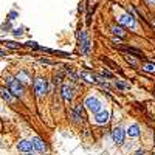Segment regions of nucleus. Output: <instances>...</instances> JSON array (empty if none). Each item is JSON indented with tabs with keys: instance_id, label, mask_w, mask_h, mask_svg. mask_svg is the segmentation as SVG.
I'll list each match as a JSON object with an SVG mask.
<instances>
[{
	"instance_id": "1",
	"label": "nucleus",
	"mask_w": 155,
	"mask_h": 155,
	"mask_svg": "<svg viewBox=\"0 0 155 155\" xmlns=\"http://www.w3.org/2000/svg\"><path fill=\"white\" fill-rule=\"evenodd\" d=\"M5 81H6V88L12 93V96H16L17 99L23 98V95H25V87L16 79L14 74H9V73L5 74Z\"/></svg>"
},
{
	"instance_id": "2",
	"label": "nucleus",
	"mask_w": 155,
	"mask_h": 155,
	"mask_svg": "<svg viewBox=\"0 0 155 155\" xmlns=\"http://www.w3.org/2000/svg\"><path fill=\"white\" fill-rule=\"evenodd\" d=\"M78 41H79V48H81V53L84 56H88L93 51V44H92V41H90L88 33L85 30L78 31Z\"/></svg>"
},
{
	"instance_id": "3",
	"label": "nucleus",
	"mask_w": 155,
	"mask_h": 155,
	"mask_svg": "<svg viewBox=\"0 0 155 155\" xmlns=\"http://www.w3.org/2000/svg\"><path fill=\"white\" fill-rule=\"evenodd\" d=\"M33 90H34V96L37 99H42L47 96L48 90H50V85H48V81L45 78H36L33 81Z\"/></svg>"
},
{
	"instance_id": "4",
	"label": "nucleus",
	"mask_w": 155,
	"mask_h": 155,
	"mask_svg": "<svg viewBox=\"0 0 155 155\" xmlns=\"http://www.w3.org/2000/svg\"><path fill=\"white\" fill-rule=\"evenodd\" d=\"M82 106H84L88 112H92L93 115L99 113L101 110H104L101 99H99L98 96H95V95H90V96H87V98L84 99V104H82Z\"/></svg>"
},
{
	"instance_id": "5",
	"label": "nucleus",
	"mask_w": 155,
	"mask_h": 155,
	"mask_svg": "<svg viewBox=\"0 0 155 155\" xmlns=\"http://www.w3.org/2000/svg\"><path fill=\"white\" fill-rule=\"evenodd\" d=\"M118 25H121L123 28H137V19L134 14H130V11L123 12L121 16H118Z\"/></svg>"
},
{
	"instance_id": "6",
	"label": "nucleus",
	"mask_w": 155,
	"mask_h": 155,
	"mask_svg": "<svg viewBox=\"0 0 155 155\" xmlns=\"http://www.w3.org/2000/svg\"><path fill=\"white\" fill-rule=\"evenodd\" d=\"M70 116H71V121H73V123H76V124H82V123L85 121L84 106H81V104H74V106L71 107Z\"/></svg>"
},
{
	"instance_id": "7",
	"label": "nucleus",
	"mask_w": 155,
	"mask_h": 155,
	"mask_svg": "<svg viewBox=\"0 0 155 155\" xmlns=\"http://www.w3.org/2000/svg\"><path fill=\"white\" fill-rule=\"evenodd\" d=\"M14 76H16V79H17L23 87H25V85H31L33 81H34V79H33V74H31V71H30L28 68H20Z\"/></svg>"
},
{
	"instance_id": "8",
	"label": "nucleus",
	"mask_w": 155,
	"mask_h": 155,
	"mask_svg": "<svg viewBox=\"0 0 155 155\" xmlns=\"http://www.w3.org/2000/svg\"><path fill=\"white\" fill-rule=\"evenodd\" d=\"M61 96L64 101H67V102H71L73 98H74V87L71 82H64L61 85Z\"/></svg>"
},
{
	"instance_id": "9",
	"label": "nucleus",
	"mask_w": 155,
	"mask_h": 155,
	"mask_svg": "<svg viewBox=\"0 0 155 155\" xmlns=\"http://www.w3.org/2000/svg\"><path fill=\"white\" fill-rule=\"evenodd\" d=\"M112 140L115 144L118 146H123L124 144V140H126V130L121 127V126H116L112 129Z\"/></svg>"
},
{
	"instance_id": "10",
	"label": "nucleus",
	"mask_w": 155,
	"mask_h": 155,
	"mask_svg": "<svg viewBox=\"0 0 155 155\" xmlns=\"http://www.w3.org/2000/svg\"><path fill=\"white\" fill-rule=\"evenodd\" d=\"M16 149L22 153H33V150H34L30 140H19L16 144Z\"/></svg>"
},
{
	"instance_id": "11",
	"label": "nucleus",
	"mask_w": 155,
	"mask_h": 155,
	"mask_svg": "<svg viewBox=\"0 0 155 155\" xmlns=\"http://www.w3.org/2000/svg\"><path fill=\"white\" fill-rule=\"evenodd\" d=\"M31 144H33V149L36 150V152H45L47 150V143H45V141L41 138V137H33L31 140Z\"/></svg>"
},
{
	"instance_id": "12",
	"label": "nucleus",
	"mask_w": 155,
	"mask_h": 155,
	"mask_svg": "<svg viewBox=\"0 0 155 155\" xmlns=\"http://www.w3.org/2000/svg\"><path fill=\"white\" fill-rule=\"evenodd\" d=\"M0 98H2L5 102H9V104H14V102L17 101V98L12 96V93L6 87H0Z\"/></svg>"
},
{
	"instance_id": "13",
	"label": "nucleus",
	"mask_w": 155,
	"mask_h": 155,
	"mask_svg": "<svg viewBox=\"0 0 155 155\" xmlns=\"http://www.w3.org/2000/svg\"><path fill=\"white\" fill-rule=\"evenodd\" d=\"M121 51H123L124 54L134 56V58H137V59H141V58H144L143 51H141V50H137V48H132V47H121Z\"/></svg>"
},
{
	"instance_id": "14",
	"label": "nucleus",
	"mask_w": 155,
	"mask_h": 155,
	"mask_svg": "<svg viewBox=\"0 0 155 155\" xmlns=\"http://www.w3.org/2000/svg\"><path fill=\"white\" fill-rule=\"evenodd\" d=\"M110 120V113L107 110H101L99 113L95 115V123L96 124H107Z\"/></svg>"
},
{
	"instance_id": "15",
	"label": "nucleus",
	"mask_w": 155,
	"mask_h": 155,
	"mask_svg": "<svg viewBox=\"0 0 155 155\" xmlns=\"http://www.w3.org/2000/svg\"><path fill=\"white\" fill-rule=\"evenodd\" d=\"M110 31L113 33V37H120V39H124V37H126V30L121 27V25H118V23L112 25Z\"/></svg>"
},
{
	"instance_id": "16",
	"label": "nucleus",
	"mask_w": 155,
	"mask_h": 155,
	"mask_svg": "<svg viewBox=\"0 0 155 155\" xmlns=\"http://www.w3.org/2000/svg\"><path fill=\"white\" fill-rule=\"evenodd\" d=\"M79 76H81V79H82L84 82H87V84H96L95 73H92V71L84 70V71H81V73H79Z\"/></svg>"
},
{
	"instance_id": "17",
	"label": "nucleus",
	"mask_w": 155,
	"mask_h": 155,
	"mask_svg": "<svg viewBox=\"0 0 155 155\" xmlns=\"http://www.w3.org/2000/svg\"><path fill=\"white\" fill-rule=\"evenodd\" d=\"M126 135H127V137H130V138H137V137H140V126H138L137 123L130 124V126L127 127V130H126Z\"/></svg>"
},
{
	"instance_id": "18",
	"label": "nucleus",
	"mask_w": 155,
	"mask_h": 155,
	"mask_svg": "<svg viewBox=\"0 0 155 155\" xmlns=\"http://www.w3.org/2000/svg\"><path fill=\"white\" fill-rule=\"evenodd\" d=\"M141 70L147 74H155V62H144L141 64Z\"/></svg>"
},
{
	"instance_id": "19",
	"label": "nucleus",
	"mask_w": 155,
	"mask_h": 155,
	"mask_svg": "<svg viewBox=\"0 0 155 155\" xmlns=\"http://www.w3.org/2000/svg\"><path fill=\"white\" fill-rule=\"evenodd\" d=\"M124 59H126V62L129 64V65H130L132 68H137L138 67V59L137 58H134V56H129V54H124Z\"/></svg>"
},
{
	"instance_id": "20",
	"label": "nucleus",
	"mask_w": 155,
	"mask_h": 155,
	"mask_svg": "<svg viewBox=\"0 0 155 155\" xmlns=\"http://www.w3.org/2000/svg\"><path fill=\"white\" fill-rule=\"evenodd\" d=\"M64 78H65V71L59 70V71L54 74V84H61V82L64 81Z\"/></svg>"
},
{
	"instance_id": "21",
	"label": "nucleus",
	"mask_w": 155,
	"mask_h": 155,
	"mask_svg": "<svg viewBox=\"0 0 155 155\" xmlns=\"http://www.w3.org/2000/svg\"><path fill=\"white\" fill-rule=\"evenodd\" d=\"M113 85H115L116 88H118V90H126V88L130 87L129 84H126V82H123V81H115V82H113Z\"/></svg>"
},
{
	"instance_id": "22",
	"label": "nucleus",
	"mask_w": 155,
	"mask_h": 155,
	"mask_svg": "<svg viewBox=\"0 0 155 155\" xmlns=\"http://www.w3.org/2000/svg\"><path fill=\"white\" fill-rule=\"evenodd\" d=\"M102 76H104V78H106V79H112V78H113V73H112L110 70H107V68H104V70H102Z\"/></svg>"
},
{
	"instance_id": "23",
	"label": "nucleus",
	"mask_w": 155,
	"mask_h": 155,
	"mask_svg": "<svg viewBox=\"0 0 155 155\" xmlns=\"http://www.w3.org/2000/svg\"><path fill=\"white\" fill-rule=\"evenodd\" d=\"M16 17H19V12H16V11H11L9 14H8V22L16 20Z\"/></svg>"
},
{
	"instance_id": "24",
	"label": "nucleus",
	"mask_w": 155,
	"mask_h": 155,
	"mask_svg": "<svg viewBox=\"0 0 155 155\" xmlns=\"http://www.w3.org/2000/svg\"><path fill=\"white\" fill-rule=\"evenodd\" d=\"M12 34H14L16 37H17V36H22V34H23V28H22V27H20V28H14V30H12Z\"/></svg>"
},
{
	"instance_id": "25",
	"label": "nucleus",
	"mask_w": 155,
	"mask_h": 155,
	"mask_svg": "<svg viewBox=\"0 0 155 155\" xmlns=\"http://www.w3.org/2000/svg\"><path fill=\"white\" fill-rule=\"evenodd\" d=\"M6 47H9V48H14V50L20 48V45H19V44H14V42H6Z\"/></svg>"
},
{
	"instance_id": "26",
	"label": "nucleus",
	"mask_w": 155,
	"mask_h": 155,
	"mask_svg": "<svg viewBox=\"0 0 155 155\" xmlns=\"http://www.w3.org/2000/svg\"><path fill=\"white\" fill-rule=\"evenodd\" d=\"M112 42L116 44V45H121V44H123V39H120V37H112Z\"/></svg>"
},
{
	"instance_id": "27",
	"label": "nucleus",
	"mask_w": 155,
	"mask_h": 155,
	"mask_svg": "<svg viewBox=\"0 0 155 155\" xmlns=\"http://www.w3.org/2000/svg\"><path fill=\"white\" fill-rule=\"evenodd\" d=\"M146 153H147V152H146L144 149H138V150H137L134 155H146Z\"/></svg>"
},
{
	"instance_id": "28",
	"label": "nucleus",
	"mask_w": 155,
	"mask_h": 155,
	"mask_svg": "<svg viewBox=\"0 0 155 155\" xmlns=\"http://www.w3.org/2000/svg\"><path fill=\"white\" fill-rule=\"evenodd\" d=\"M39 62H41V64H47V65H50V64H53L50 59H39Z\"/></svg>"
},
{
	"instance_id": "29",
	"label": "nucleus",
	"mask_w": 155,
	"mask_h": 155,
	"mask_svg": "<svg viewBox=\"0 0 155 155\" xmlns=\"http://www.w3.org/2000/svg\"><path fill=\"white\" fill-rule=\"evenodd\" d=\"M146 3L150 5V6H153V5H155V0H146Z\"/></svg>"
},
{
	"instance_id": "30",
	"label": "nucleus",
	"mask_w": 155,
	"mask_h": 155,
	"mask_svg": "<svg viewBox=\"0 0 155 155\" xmlns=\"http://www.w3.org/2000/svg\"><path fill=\"white\" fill-rule=\"evenodd\" d=\"M3 147H5V144H3V140L0 138V149H3Z\"/></svg>"
},
{
	"instance_id": "31",
	"label": "nucleus",
	"mask_w": 155,
	"mask_h": 155,
	"mask_svg": "<svg viewBox=\"0 0 155 155\" xmlns=\"http://www.w3.org/2000/svg\"><path fill=\"white\" fill-rule=\"evenodd\" d=\"M0 56H6V51L5 50H0Z\"/></svg>"
},
{
	"instance_id": "32",
	"label": "nucleus",
	"mask_w": 155,
	"mask_h": 155,
	"mask_svg": "<svg viewBox=\"0 0 155 155\" xmlns=\"http://www.w3.org/2000/svg\"><path fill=\"white\" fill-rule=\"evenodd\" d=\"M153 144H155V134H153Z\"/></svg>"
},
{
	"instance_id": "33",
	"label": "nucleus",
	"mask_w": 155,
	"mask_h": 155,
	"mask_svg": "<svg viewBox=\"0 0 155 155\" xmlns=\"http://www.w3.org/2000/svg\"><path fill=\"white\" fill-rule=\"evenodd\" d=\"M150 155H155V152H153V153H150Z\"/></svg>"
}]
</instances>
